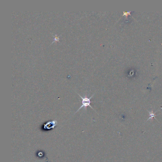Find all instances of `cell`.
Masks as SVG:
<instances>
[{"label": "cell", "mask_w": 162, "mask_h": 162, "mask_svg": "<svg viewBox=\"0 0 162 162\" xmlns=\"http://www.w3.org/2000/svg\"><path fill=\"white\" fill-rule=\"evenodd\" d=\"M78 94L79 95V96L81 97V99H82V105H81V107L78 109V110L75 112V113H77L78 111H79L80 109H81V108H85V109L86 110V109H87V107H90L91 108H92V109H93L94 111H95L94 109V108H93L91 107V106L90 105V104H91V103L92 102L91 101V98L94 96L95 93L92 95L90 97H89V98L88 97H87L86 96L85 97H83L81 96V95L79 94V93H78Z\"/></svg>", "instance_id": "1"}, {"label": "cell", "mask_w": 162, "mask_h": 162, "mask_svg": "<svg viewBox=\"0 0 162 162\" xmlns=\"http://www.w3.org/2000/svg\"><path fill=\"white\" fill-rule=\"evenodd\" d=\"M57 124H58V122L56 120L48 122L44 125V128L45 129L50 130L55 128V127L57 126Z\"/></svg>", "instance_id": "2"}, {"label": "cell", "mask_w": 162, "mask_h": 162, "mask_svg": "<svg viewBox=\"0 0 162 162\" xmlns=\"http://www.w3.org/2000/svg\"><path fill=\"white\" fill-rule=\"evenodd\" d=\"M158 111V110H157L156 112H154L153 110L152 111H148V112H149V117L148 119L146 120V121H148V120H149L150 119H152L153 118H155V119L156 120H157L156 119V118H155V116H156V115H155V113H156V112H157Z\"/></svg>", "instance_id": "3"}, {"label": "cell", "mask_w": 162, "mask_h": 162, "mask_svg": "<svg viewBox=\"0 0 162 162\" xmlns=\"http://www.w3.org/2000/svg\"><path fill=\"white\" fill-rule=\"evenodd\" d=\"M53 37H54V41L52 42V43H54L55 41H59L60 40V38H59L60 36H58L57 34H55L53 36Z\"/></svg>", "instance_id": "4"}]
</instances>
